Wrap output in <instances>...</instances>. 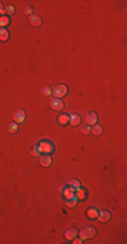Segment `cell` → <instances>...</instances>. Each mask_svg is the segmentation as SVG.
<instances>
[{"label":"cell","mask_w":127,"mask_h":244,"mask_svg":"<svg viewBox=\"0 0 127 244\" xmlns=\"http://www.w3.org/2000/svg\"><path fill=\"white\" fill-rule=\"evenodd\" d=\"M38 147L42 153H53L54 152V144L49 140H41L38 143Z\"/></svg>","instance_id":"obj_1"},{"label":"cell","mask_w":127,"mask_h":244,"mask_svg":"<svg viewBox=\"0 0 127 244\" xmlns=\"http://www.w3.org/2000/svg\"><path fill=\"white\" fill-rule=\"evenodd\" d=\"M66 94H68V87L65 84H58V86H56L54 88H51V95H54V98L61 99V98L65 96Z\"/></svg>","instance_id":"obj_2"},{"label":"cell","mask_w":127,"mask_h":244,"mask_svg":"<svg viewBox=\"0 0 127 244\" xmlns=\"http://www.w3.org/2000/svg\"><path fill=\"white\" fill-rule=\"evenodd\" d=\"M78 233H80V238L83 239V240H87V239L93 238L95 235H96V229H95L93 227H85V228H83Z\"/></svg>","instance_id":"obj_3"},{"label":"cell","mask_w":127,"mask_h":244,"mask_svg":"<svg viewBox=\"0 0 127 244\" xmlns=\"http://www.w3.org/2000/svg\"><path fill=\"white\" fill-rule=\"evenodd\" d=\"M24 119H26V113H24L22 109H18V110L14 113V122L22 124V122H24Z\"/></svg>","instance_id":"obj_4"},{"label":"cell","mask_w":127,"mask_h":244,"mask_svg":"<svg viewBox=\"0 0 127 244\" xmlns=\"http://www.w3.org/2000/svg\"><path fill=\"white\" fill-rule=\"evenodd\" d=\"M39 163H41V166L42 167H50V164H51V156L49 153H46V155H41L39 156Z\"/></svg>","instance_id":"obj_5"},{"label":"cell","mask_w":127,"mask_h":244,"mask_svg":"<svg viewBox=\"0 0 127 244\" xmlns=\"http://www.w3.org/2000/svg\"><path fill=\"white\" fill-rule=\"evenodd\" d=\"M50 106H51V109L60 111L63 109V102L61 99H58V98H54V99L50 100Z\"/></svg>","instance_id":"obj_6"},{"label":"cell","mask_w":127,"mask_h":244,"mask_svg":"<svg viewBox=\"0 0 127 244\" xmlns=\"http://www.w3.org/2000/svg\"><path fill=\"white\" fill-rule=\"evenodd\" d=\"M85 122H87V125H89V126L97 124V114L93 113V111H91L87 115V118H85Z\"/></svg>","instance_id":"obj_7"},{"label":"cell","mask_w":127,"mask_h":244,"mask_svg":"<svg viewBox=\"0 0 127 244\" xmlns=\"http://www.w3.org/2000/svg\"><path fill=\"white\" fill-rule=\"evenodd\" d=\"M29 20H30V23L33 24V26L38 27L42 24V19H41L39 15H35V14H31L30 17H29Z\"/></svg>","instance_id":"obj_8"},{"label":"cell","mask_w":127,"mask_h":244,"mask_svg":"<svg viewBox=\"0 0 127 244\" xmlns=\"http://www.w3.org/2000/svg\"><path fill=\"white\" fill-rule=\"evenodd\" d=\"M77 233H78V231H77L76 228H69V229L65 231V239H68V240H73V239L77 236Z\"/></svg>","instance_id":"obj_9"},{"label":"cell","mask_w":127,"mask_h":244,"mask_svg":"<svg viewBox=\"0 0 127 244\" xmlns=\"http://www.w3.org/2000/svg\"><path fill=\"white\" fill-rule=\"evenodd\" d=\"M111 218V214H110V212H107V210H101V212H99V216H97V220L100 221V222H107L108 220Z\"/></svg>","instance_id":"obj_10"},{"label":"cell","mask_w":127,"mask_h":244,"mask_svg":"<svg viewBox=\"0 0 127 244\" xmlns=\"http://www.w3.org/2000/svg\"><path fill=\"white\" fill-rule=\"evenodd\" d=\"M99 209L97 207H95V206H92V207H89L88 209V212H87V216L91 218V220H96L97 218V216H99Z\"/></svg>","instance_id":"obj_11"},{"label":"cell","mask_w":127,"mask_h":244,"mask_svg":"<svg viewBox=\"0 0 127 244\" xmlns=\"http://www.w3.org/2000/svg\"><path fill=\"white\" fill-rule=\"evenodd\" d=\"M81 122V118L78 114H70L69 115V124L73 125V126H77V125H80Z\"/></svg>","instance_id":"obj_12"},{"label":"cell","mask_w":127,"mask_h":244,"mask_svg":"<svg viewBox=\"0 0 127 244\" xmlns=\"http://www.w3.org/2000/svg\"><path fill=\"white\" fill-rule=\"evenodd\" d=\"M68 186H69V189L72 191H74L76 193L78 189H81V186H80V182L77 181V179H70L69 181V183H68Z\"/></svg>","instance_id":"obj_13"},{"label":"cell","mask_w":127,"mask_h":244,"mask_svg":"<svg viewBox=\"0 0 127 244\" xmlns=\"http://www.w3.org/2000/svg\"><path fill=\"white\" fill-rule=\"evenodd\" d=\"M91 132H92L95 136H100V134L103 133V127H101L100 125L95 124V125H92V127H91Z\"/></svg>","instance_id":"obj_14"},{"label":"cell","mask_w":127,"mask_h":244,"mask_svg":"<svg viewBox=\"0 0 127 244\" xmlns=\"http://www.w3.org/2000/svg\"><path fill=\"white\" fill-rule=\"evenodd\" d=\"M58 124L60 125H66V124H69V115H66V114H61L60 117H58Z\"/></svg>","instance_id":"obj_15"},{"label":"cell","mask_w":127,"mask_h":244,"mask_svg":"<svg viewBox=\"0 0 127 244\" xmlns=\"http://www.w3.org/2000/svg\"><path fill=\"white\" fill-rule=\"evenodd\" d=\"M10 24V18L8 17H0V29H4L6 26H8Z\"/></svg>","instance_id":"obj_16"},{"label":"cell","mask_w":127,"mask_h":244,"mask_svg":"<svg viewBox=\"0 0 127 244\" xmlns=\"http://www.w3.org/2000/svg\"><path fill=\"white\" fill-rule=\"evenodd\" d=\"M10 38V33L6 29H0V41H7Z\"/></svg>","instance_id":"obj_17"},{"label":"cell","mask_w":127,"mask_h":244,"mask_svg":"<svg viewBox=\"0 0 127 244\" xmlns=\"http://www.w3.org/2000/svg\"><path fill=\"white\" fill-rule=\"evenodd\" d=\"M31 155H33V156H41V155H42V152H41V149H39V147H38V144L34 145V147L31 148Z\"/></svg>","instance_id":"obj_18"},{"label":"cell","mask_w":127,"mask_h":244,"mask_svg":"<svg viewBox=\"0 0 127 244\" xmlns=\"http://www.w3.org/2000/svg\"><path fill=\"white\" fill-rule=\"evenodd\" d=\"M14 12H15V8H14L12 6H7L6 8H4L3 14H6V17H8V15H14Z\"/></svg>","instance_id":"obj_19"},{"label":"cell","mask_w":127,"mask_h":244,"mask_svg":"<svg viewBox=\"0 0 127 244\" xmlns=\"http://www.w3.org/2000/svg\"><path fill=\"white\" fill-rule=\"evenodd\" d=\"M77 198H72V199H65V204H66V206L69 207H74L77 205Z\"/></svg>","instance_id":"obj_20"},{"label":"cell","mask_w":127,"mask_h":244,"mask_svg":"<svg viewBox=\"0 0 127 244\" xmlns=\"http://www.w3.org/2000/svg\"><path fill=\"white\" fill-rule=\"evenodd\" d=\"M76 197H77V199H83V198L85 197V191H84L83 189H78V190L76 191Z\"/></svg>","instance_id":"obj_21"},{"label":"cell","mask_w":127,"mask_h":244,"mask_svg":"<svg viewBox=\"0 0 127 244\" xmlns=\"http://www.w3.org/2000/svg\"><path fill=\"white\" fill-rule=\"evenodd\" d=\"M8 130H10L11 133H15V132L18 130V124L16 122H11L10 126H8Z\"/></svg>","instance_id":"obj_22"},{"label":"cell","mask_w":127,"mask_h":244,"mask_svg":"<svg viewBox=\"0 0 127 244\" xmlns=\"http://www.w3.org/2000/svg\"><path fill=\"white\" fill-rule=\"evenodd\" d=\"M42 92H44V95H46V96H50L51 95V88L49 87V86H45V87L42 88Z\"/></svg>","instance_id":"obj_23"},{"label":"cell","mask_w":127,"mask_h":244,"mask_svg":"<svg viewBox=\"0 0 127 244\" xmlns=\"http://www.w3.org/2000/svg\"><path fill=\"white\" fill-rule=\"evenodd\" d=\"M81 132H83L84 134L91 133V126H89V125H84V126L81 127Z\"/></svg>","instance_id":"obj_24"},{"label":"cell","mask_w":127,"mask_h":244,"mask_svg":"<svg viewBox=\"0 0 127 244\" xmlns=\"http://www.w3.org/2000/svg\"><path fill=\"white\" fill-rule=\"evenodd\" d=\"M73 243H74V244H81V243H83V239H81V238H80V239L74 238V239H73Z\"/></svg>","instance_id":"obj_25"},{"label":"cell","mask_w":127,"mask_h":244,"mask_svg":"<svg viewBox=\"0 0 127 244\" xmlns=\"http://www.w3.org/2000/svg\"><path fill=\"white\" fill-rule=\"evenodd\" d=\"M31 12H33V8H31V7H27V8H26V14L31 15Z\"/></svg>","instance_id":"obj_26"},{"label":"cell","mask_w":127,"mask_h":244,"mask_svg":"<svg viewBox=\"0 0 127 244\" xmlns=\"http://www.w3.org/2000/svg\"><path fill=\"white\" fill-rule=\"evenodd\" d=\"M3 11H4V7H3V4L0 3V14H3Z\"/></svg>","instance_id":"obj_27"}]
</instances>
